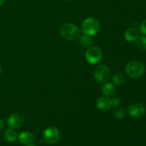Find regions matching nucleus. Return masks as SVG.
Instances as JSON below:
<instances>
[{
  "mask_svg": "<svg viewBox=\"0 0 146 146\" xmlns=\"http://www.w3.org/2000/svg\"><path fill=\"white\" fill-rule=\"evenodd\" d=\"M25 146H35L34 145H32V144H27V145H25Z\"/></svg>",
  "mask_w": 146,
  "mask_h": 146,
  "instance_id": "23",
  "label": "nucleus"
},
{
  "mask_svg": "<svg viewBox=\"0 0 146 146\" xmlns=\"http://www.w3.org/2000/svg\"><path fill=\"white\" fill-rule=\"evenodd\" d=\"M94 78L101 84H105L111 77V70L104 64H101L96 67L94 70Z\"/></svg>",
  "mask_w": 146,
  "mask_h": 146,
  "instance_id": "4",
  "label": "nucleus"
},
{
  "mask_svg": "<svg viewBox=\"0 0 146 146\" xmlns=\"http://www.w3.org/2000/svg\"><path fill=\"white\" fill-rule=\"evenodd\" d=\"M4 2H5V0H0V7H1L4 4Z\"/></svg>",
  "mask_w": 146,
  "mask_h": 146,
  "instance_id": "21",
  "label": "nucleus"
},
{
  "mask_svg": "<svg viewBox=\"0 0 146 146\" xmlns=\"http://www.w3.org/2000/svg\"><path fill=\"white\" fill-rule=\"evenodd\" d=\"M4 138L9 143H14L17 139V133L12 128H8L4 132Z\"/></svg>",
  "mask_w": 146,
  "mask_h": 146,
  "instance_id": "13",
  "label": "nucleus"
},
{
  "mask_svg": "<svg viewBox=\"0 0 146 146\" xmlns=\"http://www.w3.org/2000/svg\"><path fill=\"white\" fill-rule=\"evenodd\" d=\"M64 1H69V0H64Z\"/></svg>",
  "mask_w": 146,
  "mask_h": 146,
  "instance_id": "24",
  "label": "nucleus"
},
{
  "mask_svg": "<svg viewBox=\"0 0 146 146\" xmlns=\"http://www.w3.org/2000/svg\"><path fill=\"white\" fill-rule=\"evenodd\" d=\"M101 91H102V94L104 96L109 97L114 96V94H115V91H116V88H115L114 84L106 82L104 84Z\"/></svg>",
  "mask_w": 146,
  "mask_h": 146,
  "instance_id": "12",
  "label": "nucleus"
},
{
  "mask_svg": "<svg viewBox=\"0 0 146 146\" xmlns=\"http://www.w3.org/2000/svg\"><path fill=\"white\" fill-rule=\"evenodd\" d=\"M86 61L90 64H97L103 58V52L98 46H91L88 48L85 54Z\"/></svg>",
  "mask_w": 146,
  "mask_h": 146,
  "instance_id": "5",
  "label": "nucleus"
},
{
  "mask_svg": "<svg viewBox=\"0 0 146 146\" xmlns=\"http://www.w3.org/2000/svg\"><path fill=\"white\" fill-rule=\"evenodd\" d=\"M145 71L143 63L138 60L129 61L125 66V73L131 78H138L142 76Z\"/></svg>",
  "mask_w": 146,
  "mask_h": 146,
  "instance_id": "2",
  "label": "nucleus"
},
{
  "mask_svg": "<svg viewBox=\"0 0 146 146\" xmlns=\"http://www.w3.org/2000/svg\"><path fill=\"white\" fill-rule=\"evenodd\" d=\"M137 41V47L141 51H146V36H141L138 38Z\"/></svg>",
  "mask_w": 146,
  "mask_h": 146,
  "instance_id": "16",
  "label": "nucleus"
},
{
  "mask_svg": "<svg viewBox=\"0 0 146 146\" xmlns=\"http://www.w3.org/2000/svg\"><path fill=\"white\" fill-rule=\"evenodd\" d=\"M112 101L111 98L108 96H101L97 99L96 107L101 111H108L112 108Z\"/></svg>",
  "mask_w": 146,
  "mask_h": 146,
  "instance_id": "9",
  "label": "nucleus"
},
{
  "mask_svg": "<svg viewBox=\"0 0 146 146\" xmlns=\"http://www.w3.org/2000/svg\"><path fill=\"white\" fill-rule=\"evenodd\" d=\"M139 36V31L135 28L128 29L124 33V37L128 42H134Z\"/></svg>",
  "mask_w": 146,
  "mask_h": 146,
  "instance_id": "11",
  "label": "nucleus"
},
{
  "mask_svg": "<svg viewBox=\"0 0 146 146\" xmlns=\"http://www.w3.org/2000/svg\"><path fill=\"white\" fill-rule=\"evenodd\" d=\"M4 128H5V123L2 118H0V132L2 131L4 129Z\"/></svg>",
  "mask_w": 146,
  "mask_h": 146,
  "instance_id": "20",
  "label": "nucleus"
},
{
  "mask_svg": "<svg viewBox=\"0 0 146 146\" xmlns=\"http://www.w3.org/2000/svg\"><path fill=\"white\" fill-rule=\"evenodd\" d=\"M24 122V118L19 113H14L8 118L7 123L9 127L12 129H17L22 126Z\"/></svg>",
  "mask_w": 146,
  "mask_h": 146,
  "instance_id": "8",
  "label": "nucleus"
},
{
  "mask_svg": "<svg viewBox=\"0 0 146 146\" xmlns=\"http://www.w3.org/2000/svg\"><path fill=\"white\" fill-rule=\"evenodd\" d=\"M60 35L66 41H74L80 35L81 30L79 27L72 23H66L60 28Z\"/></svg>",
  "mask_w": 146,
  "mask_h": 146,
  "instance_id": "1",
  "label": "nucleus"
},
{
  "mask_svg": "<svg viewBox=\"0 0 146 146\" xmlns=\"http://www.w3.org/2000/svg\"><path fill=\"white\" fill-rule=\"evenodd\" d=\"M1 71H2V67H1V64H0V75H1Z\"/></svg>",
  "mask_w": 146,
  "mask_h": 146,
  "instance_id": "22",
  "label": "nucleus"
},
{
  "mask_svg": "<svg viewBox=\"0 0 146 146\" xmlns=\"http://www.w3.org/2000/svg\"><path fill=\"white\" fill-rule=\"evenodd\" d=\"M125 115V111L124 108H118L114 111L113 117L117 120H121Z\"/></svg>",
  "mask_w": 146,
  "mask_h": 146,
  "instance_id": "17",
  "label": "nucleus"
},
{
  "mask_svg": "<svg viewBox=\"0 0 146 146\" xmlns=\"http://www.w3.org/2000/svg\"><path fill=\"white\" fill-rule=\"evenodd\" d=\"M18 139L21 144L27 145L33 142L34 139V135L30 131H23L19 135Z\"/></svg>",
  "mask_w": 146,
  "mask_h": 146,
  "instance_id": "10",
  "label": "nucleus"
},
{
  "mask_svg": "<svg viewBox=\"0 0 146 146\" xmlns=\"http://www.w3.org/2000/svg\"><path fill=\"white\" fill-rule=\"evenodd\" d=\"M43 139L46 143L54 145L57 143L60 139V132L56 127H48L44 130L43 133Z\"/></svg>",
  "mask_w": 146,
  "mask_h": 146,
  "instance_id": "6",
  "label": "nucleus"
},
{
  "mask_svg": "<svg viewBox=\"0 0 146 146\" xmlns=\"http://www.w3.org/2000/svg\"><path fill=\"white\" fill-rule=\"evenodd\" d=\"M145 105L140 102L134 103L128 107V113L134 118H139L143 116L145 113Z\"/></svg>",
  "mask_w": 146,
  "mask_h": 146,
  "instance_id": "7",
  "label": "nucleus"
},
{
  "mask_svg": "<svg viewBox=\"0 0 146 146\" xmlns=\"http://www.w3.org/2000/svg\"><path fill=\"white\" fill-rule=\"evenodd\" d=\"M140 31L141 34H143L144 36H146V19L144 20L140 25Z\"/></svg>",
  "mask_w": 146,
  "mask_h": 146,
  "instance_id": "18",
  "label": "nucleus"
},
{
  "mask_svg": "<svg viewBox=\"0 0 146 146\" xmlns=\"http://www.w3.org/2000/svg\"><path fill=\"white\" fill-rule=\"evenodd\" d=\"M81 29L85 34L94 36L98 34L100 30L99 21L94 17H88L83 21Z\"/></svg>",
  "mask_w": 146,
  "mask_h": 146,
  "instance_id": "3",
  "label": "nucleus"
},
{
  "mask_svg": "<svg viewBox=\"0 0 146 146\" xmlns=\"http://www.w3.org/2000/svg\"><path fill=\"white\" fill-rule=\"evenodd\" d=\"M113 83L115 86H121L125 82V76L122 72H117L112 78Z\"/></svg>",
  "mask_w": 146,
  "mask_h": 146,
  "instance_id": "14",
  "label": "nucleus"
},
{
  "mask_svg": "<svg viewBox=\"0 0 146 146\" xmlns=\"http://www.w3.org/2000/svg\"><path fill=\"white\" fill-rule=\"evenodd\" d=\"M111 101H112L113 106L114 107H118L121 104V100L118 97H113V98H111Z\"/></svg>",
  "mask_w": 146,
  "mask_h": 146,
  "instance_id": "19",
  "label": "nucleus"
},
{
  "mask_svg": "<svg viewBox=\"0 0 146 146\" xmlns=\"http://www.w3.org/2000/svg\"><path fill=\"white\" fill-rule=\"evenodd\" d=\"M80 43H81V46H82L83 47H85V48H90V47L92 46L93 41L90 36L84 34V35H83L81 37Z\"/></svg>",
  "mask_w": 146,
  "mask_h": 146,
  "instance_id": "15",
  "label": "nucleus"
}]
</instances>
